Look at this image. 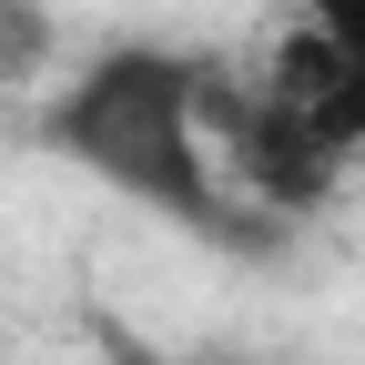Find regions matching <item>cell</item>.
I'll use <instances>...</instances> for the list:
<instances>
[{"label": "cell", "instance_id": "obj_1", "mask_svg": "<svg viewBox=\"0 0 365 365\" xmlns=\"http://www.w3.org/2000/svg\"><path fill=\"white\" fill-rule=\"evenodd\" d=\"M31 143L51 163H71L81 182L163 213L173 234L213 244V254H274L284 244V223L234 203L213 153H203V51H173V41H112V51H91L41 102Z\"/></svg>", "mask_w": 365, "mask_h": 365}, {"label": "cell", "instance_id": "obj_2", "mask_svg": "<svg viewBox=\"0 0 365 365\" xmlns=\"http://www.w3.org/2000/svg\"><path fill=\"white\" fill-rule=\"evenodd\" d=\"M244 91L264 102V122H284V132H294L314 163H335V173H345V163L365 153V81H355V61H345L314 21L284 11V31L254 51Z\"/></svg>", "mask_w": 365, "mask_h": 365}, {"label": "cell", "instance_id": "obj_3", "mask_svg": "<svg viewBox=\"0 0 365 365\" xmlns=\"http://www.w3.org/2000/svg\"><path fill=\"white\" fill-rule=\"evenodd\" d=\"M51 41H61L51 0H0V91H11V81H31L41 61H51Z\"/></svg>", "mask_w": 365, "mask_h": 365}, {"label": "cell", "instance_id": "obj_4", "mask_svg": "<svg viewBox=\"0 0 365 365\" xmlns=\"http://www.w3.org/2000/svg\"><path fill=\"white\" fill-rule=\"evenodd\" d=\"M294 21H314V31L355 61V81H365V0H294Z\"/></svg>", "mask_w": 365, "mask_h": 365}, {"label": "cell", "instance_id": "obj_5", "mask_svg": "<svg viewBox=\"0 0 365 365\" xmlns=\"http://www.w3.org/2000/svg\"><path fill=\"white\" fill-rule=\"evenodd\" d=\"M193 365H223V355H193Z\"/></svg>", "mask_w": 365, "mask_h": 365}]
</instances>
